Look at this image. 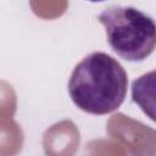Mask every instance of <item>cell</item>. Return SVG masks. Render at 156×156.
<instances>
[{
  "label": "cell",
  "instance_id": "3957f363",
  "mask_svg": "<svg viewBox=\"0 0 156 156\" xmlns=\"http://www.w3.org/2000/svg\"><path fill=\"white\" fill-rule=\"evenodd\" d=\"M132 99L151 121L156 122V69L132 83Z\"/></svg>",
  "mask_w": 156,
  "mask_h": 156
},
{
  "label": "cell",
  "instance_id": "277c9868",
  "mask_svg": "<svg viewBox=\"0 0 156 156\" xmlns=\"http://www.w3.org/2000/svg\"><path fill=\"white\" fill-rule=\"evenodd\" d=\"M88 1H91V2H96V1H104V0H88Z\"/></svg>",
  "mask_w": 156,
  "mask_h": 156
},
{
  "label": "cell",
  "instance_id": "6da1fadb",
  "mask_svg": "<svg viewBox=\"0 0 156 156\" xmlns=\"http://www.w3.org/2000/svg\"><path fill=\"white\" fill-rule=\"evenodd\" d=\"M128 77L123 66L105 52H91L73 69L68 93L73 104L91 115L117 110L127 95Z\"/></svg>",
  "mask_w": 156,
  "mask_h": 156
},
{
  "label": "cell",
  "instance_id": "7a4b0ae2",
  "mask_svg": "<svg viewBox=\"0 0 156 156\" xmlns=\"http://www.w3.org/2000/svg\"><path fill=\"white\" fill-rule=\"evenodd\" d=\"M99 21L111 49L127 61H143L156 48V22L135 7H108L100 13Z\"/></svg>",
  "mask_w": 156,
  "mask_h": 156
}]
</instances>
